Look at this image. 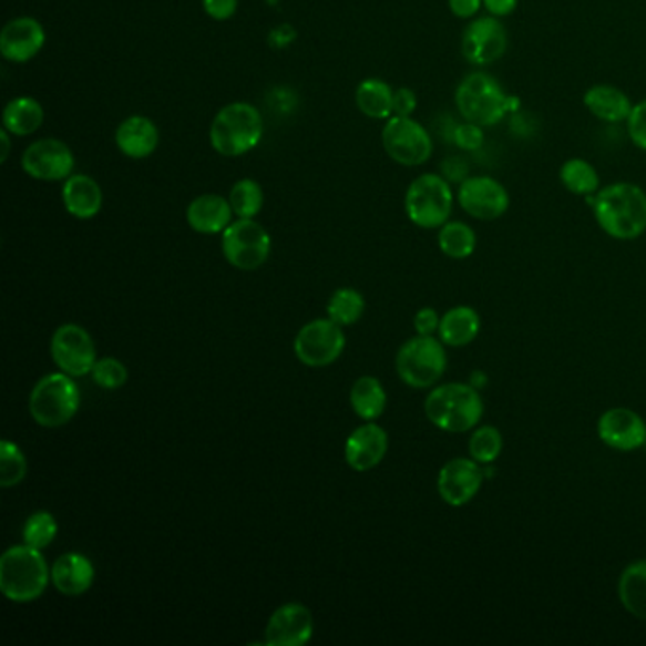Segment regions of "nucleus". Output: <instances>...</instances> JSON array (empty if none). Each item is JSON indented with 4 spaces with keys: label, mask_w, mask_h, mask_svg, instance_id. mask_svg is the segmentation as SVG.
Returning <instances> with one entry per match:
<instances>
[{
    "label": "nucleus",
    "mask_w": 646,
    "mask_h": 646,
    "mask_svg": "<svg viewBox=\"0 0 646 646\" xmlns=\"http://www.w3.org/2000/svg\"><path fill=\"white\" fill-rule=\"evenodd\" d=\"M470 458L480 464L495 463L503 451V434L496 427H480L469 440Z\"/></svg>",
    "instance_id": "f704fd0d"
},
{
    "label": "nucleus",
    "mask_w": 646,
    "mask_h": 646,
    "mask_svg": "<svg viewBox=\"0 0 646 646\" xmlns=\"http://www.w3.org/2000/svg\"><path fill=\"white\" fill-rule=\"evenodd\" d=\"M232 205L228 197L218 194H203L192 199L186 209L189 228L203 235L223 234L232 224Z\"/></svg>",
    "instance_id": "5701e85b"
},
{
    "label": "nucleus",
    "mask_w": 646,
    "mask_h": 646,
    "mask_svg": "<svg viewBox=\"0 0 646 646\" xmlns=\"http://www.w3.org/2000/svg\"><path fill=\"white\" fill-rule=\"evenodd\" d=\"M520 0H483V7L495 18H509L516 12Z\"/></svg>",
    "instance_id": "a18cd8bd"
},
{
    "label": "nucleus",
    "mask_w": 646,
    "mask_h": 646,
    "mask_svg": "<svg viewBox=\"0 0 646 646\" xmlns=\"http://www.w3.org/2000/svg\"><path fill=\"white\" fill-rule=\"evenodd\" d=\"M61 199L66 213L79 221L95 218L103 209V189L95 178L82 173H74L66 178L61 189Z\"/></svg>",
    "instance_id": "4be33fe9"
},
{
    "label": "nucleus",
    "mask_w": 646,
    "mask_h": 646,
    "mask_svg": "<svg viewBox=\"0 0 646 646\" xmlns=\"http://www.w3.org/2000/svg\"><path fill=\"white\" fill-rule=\"evenodd\" d=\"M117 151L130 160H146L156 152L160 144V131L151 117L130 116L117 125L114 133Z\"/></svg>",
    "instance_id": "412c9836"
},
{
    "label": "nucleus",
    "mask_w": 646,
    "mask_h": 646,
    "mask_svg": "<svg viewBox=\"0 0 646 646\" xmlns=\"http://www.w3.org/2000/svg\"><path fill=\"white\" fill-rule=\"evenodd\" d=\"M202 4L211 20L228 21L237 12L239 0H202Z\"/></svg>",
    "instance_id": "a19ab883"
},
{
    "label": "nucleus",
    "mask_w": 646,
    "mask_h": 646,
    "mask_svg": "<svg viewBox=\"0 0 646 646\" xmlns=\"http://www.w3.org/2000/svg\"><path fill=\"white\" fill-rule=\"evenodd\" d=\"M264 135V120L255 105L235 101L213 117L209 141L213 151L224 157L245 156L255 151Z\"/></svg>",
    "instance_id": "f03ea898"
},
{
    "label": "nucleus",
    "mask_w": 646,
    "mask_h": 646,
    "mask_svg": "<svg viewBox=\"0 0 646 646\" xmlns=\"http://www.w3.org/2000/svg\"><path fill=\"white\" fill-rule=\"evenodd\" d=\"M482 328L480 315L469 306H459L450 309L440 319V341L448 347H464L476 340Z\"/></svg>",
    "instance_id": "bb28decb"
},
{
    "label": "nucleus",
    "mask_w": 646,
    "mask_h": 646,
    "mask_svg": "<svg viewBox=\"0 0 646 646\" xmlns=\"http://www.w3.org/2000/svg\"><path fill=\"white\" fill-rule=\"evenodd\" d=\"M349 402L360 419L373 421L386 411L387 392L379 379L372 378V376H362L355 381L351 394H349Z\"/></svg>",
    "instance_id": "c756f323"
},
{
    "label": "nucleus",
    "mask_w": 646,
    "mask_h": 646,
    "mask_svg": "<svg viewBox=\"0 0 646 646\" xmlns=\"http://www.w3.org/2000/svg\"><path fill=\"white\" fill-rule=\"evenodd\" d=\"M365 296L355 288H338L328 300V319L340 327H351L365 314Z\"/></svg>",
    "instance_id": "473e14b6"
},
{
    "label": "nucleus",
    "mask_w": 646,
    "mask_h": 646,
    "mask_svg": "<svg viewBox=\"0 0 646 646\" xmlns=\"http://www.w3.org/2000/svg\"><path fill=\"white\" fill-rule=\"evenodd\" d=\"M80 408V391L69 373H50L40 379L29 397L31 418L47 429L69 423Z\"/></svg>",
    "instance_id": "0eeeda50"
},
{
    "label": "nucleus",
    "mask_w": 646,
    "mask_h": 646,
    "mask_svg": "<svg viewBox=\"0 0 646 646\" xmlns=\"http://www.w3.org/2000/svg\"><path fill=\"white\" fill-rule=\"evenodd\" d=\"M453 189L445 176L423 173L406 189V215L418 228H442L453 211Z\"/></svg>",
    "instance_id": "423d86ee"
},
{
    "label": "nucleus",
    "mask_w": 646,
    "mask_h": 646,
    "mask_svg": "<svg viewBox=\"0 0 646 646\" xmlns=\"http://www.w3.org/2000/svg\"><path fill=\"white\" fill-rule=\"evenodd\" d=\"M346 349L343 327L332 319H317L307 322L294 340V352L300 362L311 368L330 366L340 359Z\"/></svg>",
    "instance_id": "9b49d317"
},
{
    "label": "nucleus",
    "mask_w": 646,
    "mask_h": 646,
    "mask_svg": "<svg viewBox=\"0 0 646 646\" xmlns=\"http://www.w3.org/2000/svg\"><path fill=\"white\" fill-rule=\"evenodd\" d=\"M476 232L470 228L469 224L448 223L438 232V247L448 258L453 260H464L474 255L476 250Z\"/></svg>",
    "instance_id": "7c9ffc66"
},
{
    "label": "nucleus",
    "mask_w": 646,
    "mask_h": 646,
    "mask_svg": "<svg viewBox=\"0 0 646 646\" xmlns=\"http://www.w3.org/2000/svg\"><path fill=\"white\" fill-rule=\"evenodd\" d=\"M413 327L418 330L419 336H432L440 328V317L432 307H423L413 317Z\"/></svg>",
    "instance_id": "37998d69"
},
{
    "label": "nucleus",
    "mask_w": 646,
    "mask_h": 646,
    "mask_svg": "<svg viewBox=\"0 0 646 646\" xmlns=\"http://www.w3.org/2000/svg\"><path fill=\"white\" fill-rule=\"evenodd\" d=\"M458 202L466 215L490 223L506 215L510 194L493 176H466L459 186Z\"/></svg>",
    "instance_id": "4468645a"
},
{
    "label": "nucleus",
    "mask_w": 646,
    "mask_h": 646,
    "mask_svg": "<svg viewBox=\"0 0 646 646\" xmlns=\"http://www.w3.org/2000/svg\"><path fill=\"white\" fill-rule=\"evenodd\" d=\"M599 228L618 242H634L646 232V192L634 183H613L592 199Z\"/></svg>",
    "instance_id": "f257e3e1"
},
{
    "label": "nucleus",
    "mask_w": 646,
    "mask_h": 646,
    "mask_svg": "<svg viewBox=\"0 0 646 646\" xmlns=\"http://www.w3.org/2000/svg\"><path fill=\"white\" fill-rule=\"evenodd\" d=\"M76 160L69 144L59 139H39L27 146L21 156V170L34 181L59 183L74 175Z\"/></svg>",
    "instance_id": "f8f14e48"
},
{
    "label": "nucleus",
    "mask_w": 646,
    "mask_h": 646,
    "mask_svg": "<svg viewBox=\"0 0 646 646\" xmlns=\"http://www.w3.org/2000/svg\"><path fill=\"white\" fill-rule=\"evenodd\" d=\"M424 416L440 431L459 434L476 429L483 416L482 394L469 383H448L429 392Z\"/></svg>",
    "instance_id": "7ed1b4c3"
},
{
    "label": "nucleus",
    "mask_w": 646,
    "mask_h": 646,
    "mask_svg": "<svg viewBox=\"0 0 646 646\" xmlns=\"http://www.w3.org/2000/svg\"><path fill=\"white\" fill-rule=\"evenodd\" d=\"M223 253L235 269L255 271L268 262L271 237L255 218H237L223 232Z\"/></svg>",
    "instance_id": "9d476101"
},
{
    "label": "nucleus",
    "mask_w": 646,
    "mask_h": 646,
    "mask_svg": "<svg viewBox=\"0 0 646 646\" xmlns=\"http://www.w3.org/2000/svg\"><path fill=\"white\" fill-rule=\"evenodd\" d=\"M584 105L601 122L622 124L634 111L632 99L621 88L611 84L592 85L584 93Z\"/></svg>",
    "instance_id": "393cba45"
},
{
    "label": "nucleus",
    "mask_w": 646,
    "mask_h": 646,
    "mask_svg": "<svg viewBox=\"0 0 646 646\" xmlns=\"http://www.w3.org/2000/svg\"><path fill=\"white\" fill-rule=\"evenodd\" d=\"M418 109V95L410 88H399L392 98V116H411Z\"/></svg>",
    "instance_id": "79ce46f5"
},
{
    "label": "nucleus",
    "mask_w": 646,
    "mask_h": 646,
    "mask_svg": "<svg viewBox=\"0 0 646 646\" xmlns=\"http://www.w3.org/2000/svg\"><path fill=\"white\" fill-rule=\"evenodd\" d=\"M626 125L627 135L632 139V143L639 151L646 152V99L634 105V111L627 117Z\"/></svg>",
    "instance_id": "58836bf2"
},
{
    "label": "nucleus",
    "mask_w": 646,
    "mask_h": 646,
    "mask_svg": "<svg viewBox=\"0 0 646 646\" xmlns=\"http://www.w3.org/2000/svg\"><path fill=\"white\" fill-rule=\"evenodd\" d=\"M597 434L613 450L635 451L646 442V424L634 410L613 408L601 416Z\"/></svg>",
    "instance_id": "6ab92c4d"
},
{
    "label": "nucleus",
    "mask_w": 646,
    "mask_h": 646,
    "mask_svg": "<svg viewBox=\"0 0 646 646\" xmlns=\"http://www.w3.org/2000/svg\"><path fill=\"white\" fill-rule=\"evenodd\" d=\"M27 476V459L20 445L10 440L0 442V485L8 490L20 485Z\"/></svg>",
    "instance_id": "c9c22d12"
},
{
    "label": "nucleus",
    "mask_w": 646,
    "mask_h": 646,
    "mask_svg": "<svg viewBox=\"0 0 646 646\" xmlns=\"http://www.w3.org/2000/svg\"><path fill=\"white\" fill-rule=\"evenodd\" d=\"M92 378L101 389L116 391L120 387H124L125 381H127V368L114 357H106V359H99L95 362Z\"/></svg>",
    "instance_id": "4c0bfd02"
},
{
    "label": "nucleus",
    "mask_w": 646,
    "mask_h": 646,
    "mask_svg": "<svg viewBox=\"0 0 646 646\" xmlns=\"http://www.w3.org/2000/svg\"><path fill=\"white\" fill-rule=\"evenodd\" d=\"M509 50V33L495 16L470 21L461 40L463 58L476 66L491 65Z\"/></svg>",
    "instance_id": "2eb2a0df"
},
{
    "label": "nucleus",
    "mask_w": 646,
    "mask_h": 646,
    "mask_svg": "<svg viewBox=\"0 0 646 646\" xmlns=\"http://www.w3.org/2000/svg\"><path fill=\"white\" fill-rule=\"evenodd\" d=\"M228 202L237 218H255L264 207V189L255 178H242L229 189Z\"/></svg>",
    "instance_id": "72a5a7b5"
},
{
    "label": "nucleus",
    "mask_w": 646,
    "mask_h": 646,
    "mask_svg": "<svg viewBox=\"0 0 646 646\" xmlns=\"http://www.w3.org/2000/svg\"><path fill=\"white\" fill-rule=\"evenodd\" d=\"M44 106L33 98H16L2 111V130H7L12 137L33 135L44 124Z\"/></svg>",
    "instance_id": "a878e982"
},
{
    "label": "nucleus",
    "mask_w": 646,
    "mask_h": 646,
    "mask_svg": "<svg viewBox=\"0 0 646 646\" xmlns=\"http://www.w3.org/2000/svg\"><path fill=\"white\" fill-rule=\"evenodd\" d=\"M618 595L627 613L646 622V560L629 563L624 568L618 581Z\"/></svg>",
    "instance_id": "cd10ccee"
},
{
    "label": "nucleus",
    "mask_w": 646,
    "mask_h": 646,
    "mask_svg": "<svg viewBox=\"0 0 646 646\" xmlns=\"http://www.w3.org/2000/svg\"><path fill=\"white\" fill-rule=\"evenodd\" d=\"M389 437L386 429L379 424L366 423L352 431L346 442V463L357 472H368L376 469L387 455Z\"/></svg>",
    "instance_id": "aec40b11"
},
{
    "label": "nucleus",
    "mask_w": 646,
    "mask_h": 646,
    "mask_svg": "<svg viewBox=\"0 0 646 646\" xmlns=\"http://www.w3.org/2000/svg\"><path fill=\"white\" fill-rule=\"evenodd\" d=\"M12 135L8 133L7 130L0 131V144H2V151H0V162L4 164L7 162L8 156H10V143H12Z\"/></svg>",
    "instance_id": "de8ad7c7"
},
{
    "label": "nucleus",
    "mask_w": 646,
    "mask_h": 646,
    "mask_svg": "<svg viewBox=\"0 0 646 646\" xmlns=\"http://www.w3.org/2000/svg\"><path fill=\"white\" fill-rule=\"evenodd\" d=\"M455 106L464 122L493 127L509 114L510 98L495 76L482 71L470 72L455 90Z\"/></svg>",
    "instance_id": "39448f33"
},
{
    "label": "nucleus",
    "mask_w": 646,
    "mask_h": 646,
    "mask_svg": "<svg viewBox=\"0 0 646 646\" xmlns=\"http://www.w3.org/2000/svg\"><path fill=\"white\" fill-rule=\"evenodd\" d=\"M93 578H95V568L85 555L69 552L53 563V586L69 597L85 594L92 587Z\"/></svg>",
    "instance_id": "b1692460"
},
{
    "label": "nucleus",
    "mask_w": 646,
    "mask_h": 646,
    "mask_svg": "<svg viewBox=\"0 0 646 646\" xmlns=\"http://www.w3.org/2000/svg\"><path fill=\"white\" fill-rule=\"evenodd\" d=\"M52 571L40 550L23 544L12 546L0 557V589L13 603H31L47 592Z\"/></svg>",
    "instance_id": "20e7f679"
},
{
    "label": "nucleus",
    "mask_w": 646,
    "mask_h": 646,
    "mask_svg": "<svg viewBox=\"0 0 646 646\" xmlns=\"http://www.w3.org/2000/svg\"><path fill=\"white\" fill-rule=\"evenodd\" d=\"M451 13L459 20H470L474 18L480 8L483 7V0H448Z\"/></svg>",
    "instance_id": "c03bdc74"
},
{
    "label": "nucleus",
    "mask_w": 646,
    "mask_h": 646,
    "mask_svg": "<svg viewBox=\"0 0 646 646\" xmlns=\"http://www.w3.org/2000/svg\"><path fill=\"white\" fill-rule=\"evenodd\" d=\"M50 351L59 370L69 373L72 378H82L92 373L93 366L98 362L92 336L79 325H61L53 332Z\"/></svg>",
    "instance_id": "ddd939ff"
},
{
    "label": "nucleus",
    "mask_w": 646,
    "mask_h": 646,
    "mask_svg": "<svg viewBox=\"0 0 646 646\" xmlns=\"http://www.w3.org/2000/svg\"><path fill=\"white\" fill-rule=\"evenodd\" d=\"M469 173V165L464 164L461 157H450L444 162V175L448 181H455V183H463Z\"/></svg>",
    "instance_id": "49530a36"
},
{
    "label": "nucleus",
    "mask_w": 646,
    "mask_h": 646,
    "mask_svg": "<svg viewBox=\"0 0 646 646\" xmlns=\"http://www.w3.org/2000/svg\"><path fill=\"white\" fill-rule=\"evenodd\" d=\"M314 614L300 603H287L277 608L264 632V643L269 646L307 645L314 637Z\"/></svg>",
    "instance_id": "f3484780"
},
{
    "label": "nucleus",
    "mask_w": 646,
    "mask_h": 646,
    "mask_svg": "<svg viewBox=\"0 0 646 646\" xmlns=\"http://www.w3.org/2000/svg\"><path fill=\"white\" fill-rule=\"evenodd\" d=\"M58 536V522L50 512H34L23 525V541L37 550H44Z\"/></svg>",
    "instance_id": "e433bc0d"
},
{
    "label": "nucleus",
    "mask_w": 646,
    "mask_h": 646,
    "mask_svg": "<svg viewBox=\"0 0 646 646\" xmlns=\"http://www.w3.org/2000/svg\"><path fill=\"white\" fill-rule=\"evenodd\" d=\"M47 44V31L39 20L21 16L8 21L0 33V53L10 63H29Z\"/></svg>",
    "instance_id": "a211bd4d"
},
{
    "label": "nucleus",
    "mask_w": 646,
    "mask_h": 646,
    "mask_svg": "<svg viewBox=\"0 0 646 646\" xmlns=\"http://www.w3.org/2000/svg\"><path fill=\"white\" fill-rule=\"evenodd\" d=\"M448 366L444 343L434 336H416L400 347L397 355V372L406 386L429 389L437 386Z\"/></svg>",
    "instance_id": "6e6552de"
},
{
    "label": "nucleus",
    "mask_w": 646,
    "mask_h": 646,
    "mask_svg": "<svg viewBox=\"0 0 646 646\" xmlns=\"http://www.w3.org/2000/svg\"><path fill=\"white\" fill-rule=\"evenodd\" d=\"M392 98L394 90L379 79L362 80L355 92L357 109L372 120H389L392 116Z\"/></svg>",
    "instance_id": "c85d7f7f"
},
{
    "label": "nucleus",
    "mask_w": 646,
    "mask_h": 646,
    "mask_svg": "<svg viewBox=\"0 0 646 646\" xmlns=\"http://www.w3.org/2000/svg\"><path fill=\"white\" fill-rule=\"evenodd\" d=\"M560 181L575 196H594L601 188L599 173L582 157H571L562 165Z\"/></svg>",
    "instance_id": "2f4dec72"
},
{
    "label": "nucleus",
    "mask_w": 646,
    "mask_h": 646,
    "mask_svg": "<svg viewBox=\"0 0 646 646\" xmlns=\"http://www.w3.org/2000/svg\"><path fill=\"white\" fill-rule=\"evenodd\" d=\"M483 480V466L474 459H451L438 474V493L450 506H464L482 490Z\"/></svg>",
    "instance_id": "dca6fc26"
},
{
    "label": "nucleus",
    "mask_w": 646,
    "mask_h": 646,
    "mask_svg": "<svg viewBox=\"0 0 646 646\" xmlns=\"http://www.w3.org/2000/svg\"><path fill=\"white\" fill-rule=\"evenodd\" d=\"M387 156L404 167H419L431 160L434 143L431 133L411 116H391L381 131Z\"/></svg>",
    "instance_id": "1a4fd4ad"
},
{
    "label": "nucleus",
    "mask_w": 646,
    "mask_h": 646,
    "mask_svg": "<svg viewBox=\"0 0 646 646\" xmlns=\"http://www.w3.org/2000/svg\"><path fill=\"white\" fill-rule=\"evenodd\" d=\"M453 143L458 144L461 151L474 152L483 144V127L476 124H461L453 131Z\"/></svg>",
    "instance_id": "ea45409f"
}]
</instances>
